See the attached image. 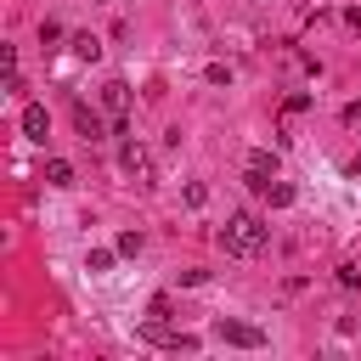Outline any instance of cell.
<instances>
[{
  "mask_svg": "<svg viewBox=\"0 0 361 361\" xmlns=\"http://www.w3.org/2000/svg\"><path fill=\"white\" fill-rule=\"evenodd\" d=\"M220 248H226V254H237V259H254V254L265 248V226H259V214L237 209V214L220 226Z\"/></svg>",
  "mask_w": 361,
  "mask_h": 361,
  "instance_id": "cell-1",
  "label": "cell"
},
{
  "mask_svg": "<svg viewBox=\"0 0 361 361\" xmlns=\"http://www.w3.org/2000/svg\"><path fill=\"white\" fill-rule=\"evenodd\" d=\"M243 175H248L254 192H265V186L276 180V152H248V158H243Z\"/></svg>",
  "mask_w": 361,
  "mask_h": 361,
  "instance_id": "cell-2",
  "label": "cell"
},
{
  "mask_svg": "<svg viewBox=\"0 0 361 361\" xmlns=\"http://www.w3.org/2000/svg\"><path fill=\"white\" fill-rule=\"evenodd\" d=\"M214 338H220V344H243V350H259V344H265V333L248 327V322H214Z\"/></svg>",
  "mask_w": 361,
  "mask_h": 361,
  "instance_id": "cell-3",
  "label": "cell"
},
{
  "mask_svg": "<svg viewBox=\"0 0 361 361\" xmlns=\"http://www.w3.org/2000/svg\"><path fill=\"white\" fill-rule=\"evenodd\" d=\"M118 164H124V175H130L135 186H152V158H147V152H141L135 141H130V147L118 152Z\"/></svg>",
  "mask_w": 361,
  "mask_h": 361,
  "instance_id": "cell-4",
  "label": "cell"
},
{
  "mask_svg": "<svg viewBox=\"0 0 361 361\" xmlns=\"http://www.w3.org/2000/svg\"><path fill=\"white\" fill-rule=\"evenodd\" d=\"M23 135H28V141H45V135H51V113H45L39 102L23 107Z\"/></svg>",
  "mask_w": 361,
  "mask_h": 361,
  "instance_id": "cell-5",
  "label": "cell"
},
{
  "mask_svg": "<svg viewBox=\"0 0 361 361\" xmlns=\"http://www.w3.org/2000/svg\"><path fill=\"white\" fill-rule=\"evenodd\" d=\"M102 107H107L113 118H124V107H130V85H124V79H107V85H102Z\"/></svg>",
  "mask_w": 361,
  "mask_h": 361,
  "instance_id": "cell-6",
  "label": "cell"
},
{
  "mask_svg": "<svg viewBox=\"0 0 361 361\" xmlns=\"http://www.w3.org/2000/svg\"><path fill=\"white\" fill-rule=\"evenodd\" d=\"M73 130H79L85 141H102V118H96L85 102H73Z\"/></svg>",
  "mask_w": 361,
  "mask_h": 361,
  "instance_id": "cell-7",
  "label": "cell"
},
{
  "mask_svg": "<svg viewBox=\"0 0 361 361\" xmlns=\"http://www.w3.org/2000/svg\"><path fill=\"white\" fill-rule=\"evenodd\" d=\"M45 186H73V164L68 158H51L45 164Z\"/></svg>",
  "mask_w": 361,
  "mask_h": 361,
  "instance_id": "cell-8",
  "label": "cell"
},
{
  "mask_svg": "<svg viewBox=\"0 0 361 361\" xmlns=\"http://www.w3.org/2000/svg\"><path fill=\"white\" fill-rule=\"evenodd\" d=\"M73 56L96 62V56H102V39H96V34H73Z\"/></svg>",
  "mask_w": 361,
  "mask_h": 361,
  "instance_id": "cell-9",
  "label": "cell"
},
{
  "mask_svg": "<svg viewBox=\"0 0 361 361\" xmlns=\"http://www.w3.org/2000/svg\"><path fill=\"white\" fill-rule=\"evenodd\" d=\"M113 254H118V248H90V254H85V271H96V276L113 271Z\"/></svg>",
  "mask_w": 361,
  "mask_h": 361,
  "instance_id": "cell-10",
  "label": "cell"
},
{
  "mask_svg": "<svg viewBox=\"0 0 361 361\" xmlns=\"http://www.w3.org/2000/svg\"><path fill=\"white\" fill-rule=\"evenodd\" d=\"M265 197H271V209H288V203H293V186L276 180V186H265Z\"/></svg>",
  "mask_w": 361,
  "mask_h": 361,
  "instance_id": "cell-11",
  "label": "cell"
},
{
  "mask_svg": "<svg viewBox=\"0 0 361 361\" xmlns=\"http://www.w3.org/2000/svg\"><path fill=\"white\" fill-rule=\"evenodd\" d=\"M113 248H118V254H141V231H118Z\"/></svg>",
  "mask_w": 361,
  "mask_h": 361,
  "instance_id": "cell-12",
  "label": "cell"
},
{
  "mask_svg": "<svg viewBox=\"0 0 361 361\" xmlns=\"http://www.w3.org/2000/svg\"><path fill=\"white\" fill-rule=\"evenodd\" d=\"M56 39H62V23L45 17V23H39V45H56Z\"/></svg>",
  "mask_w": 361,
  "mask_h": 361,
  "instance_id": "cell-13",
  "label": "cell"
},
{
  "mask_svg": "<svg viewBox=\"0 0 361 361\" xmlns=\"http://www.w3.org/2000/svg\"><path fill=\"white\" fill-rule=\"evenodd\" d=\"M203 73H209V85H231V68H226V62H209Z\"/></svg>",
  "mask_w": 361,
  "mask_h": 361,
  "instance_id": "cell-14",
  "label": "cell"
},
{
  "mask_svg": "<svg viewBox=\"0 0 361 361\" xmlns=\"http://www.w3.org/2000/svg\"><path fill=\"white\" fill-rule=\"evenodd\" d=\"M186 203H192V209H203V203H209V186H197V180H192V186H186Z\"/></svg>",
  "mask_w": 361,
  "mask_h": 361,
  "instance_id": "cell-15",
  "label": "cell"
},
{
  "mask_svg": "<svg viewBox=\"0 0 361 361\" xmlns=\"http://www.w3.org/2000/svg\"><path fill=\"white\" fill-rule=\"evenodd\" d=\"M344 23H350V28L361 34V6H350V11H344Z\"/></svg>",
  "mask_w": 361,
  "mask_h": 361,
  "instance_id": "cell-16",
  "label": "cell"
}]
</instances>
